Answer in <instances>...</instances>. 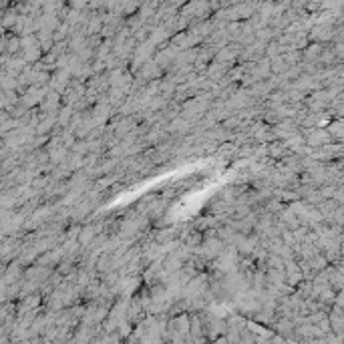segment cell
Listing matches in <instances>:
<instances>
[{
  "label": "cell",
  "instance_id": "obj_2",
  "mask_svg": "<svg viewBox=\"0 0 344 344\" xmlns=\"http://www.w3.org/2000/svg\"><path fill=\"white\" fill-rule=\"evenodd\" d=\"M266 151H268V157L272 159V161H276V159H284L286 155H290V151L286 149V145L282 143V141H272V143H268L266 145Z\"/></svg>",
  "mask_w": 344,
  "mask_h": 344
},
{
  "label": "cell",
  "instance_id": "obj_5",
  "mask_svg": "<svg viewBox=\"0 0 344 344\" xmlns=\"http://www.w3.org/2000/svg\"><path fill=\"white\" fill-rule=\"evenodd\" d=\"M61 113H63V115L59 117V123L67 127V125H69V119L72 117V115H75V109H72V107H65V109H63Z\"/></svg>",
  "mask_w": 344,
  "mask_h": 344
},
{
  "label": "cell",
  "instance_id": "obj_3",
  "mask_svg": "<svg viewBox=\"0 0 344 344\" xmlns=\"http://www.w3.org/2000/svg\"><path fill=\"white\" fill-rule=\"evenodd\" d=\"M191 127H193L191 121H185V119H181V117H175L173 121H169V125H167V133L183 135V133H187Z\"/></svg>",
  "mask_w": 344,
  "mask_h": 344
},
{
  "label": "cell",
  "instance_id": "obj_4",
  "mask_svg": "<svg viewBox=\"0 0 344 344\" xmlns=\"http://www.w3.org/2000/svg\"><path fill=\"white\" fill-rule=\"evenodd\" d=\"M117 179H119V177H117V173H113V175H107L105 179H97V181H95V189H93V191H97V193H99V189L109 187V185H111V183H115Z\"/></svg>",
  "mask_w": 344,
  "mask_h": 344
},
{
  "label": "cell",
  "instance_id": "obj_1",
  "mask_svg": "<svg viewBox=\"0 0 344 344\" xmlns=\"http://www.w3.org/2000/svg\"><path fill=\"white\" fill-rule=\"evenodd\" d=\"M302 280H304V278H302V272H300V268H298L296 260H292V262H286V264H284V282H286L290 288H296Z\"/></svg>",
  "mask_w": 344,
  "mask_h": 344
}]
</instances>
